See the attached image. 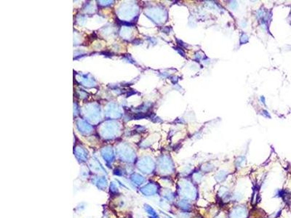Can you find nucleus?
<instances>
[{
  "label": "nucleus",
  "mask_w": 291,
  "mask_h": 218,
  "mask_svg": "<svg viewBox=\"0 0 291 218\" xmlns=\"http://www.w3.org/2000/svg\"><path fill=\"white\" fill-rule=\"evenodd\" d=\"M143 209L144 211H146V213L147 214L148 217L149 218H160L159 217V215L155 209L152 206H150L149 204H145L143 205Z\"/></svg>",
  "instance_id": "7"
},
{
  "label": "nucleus",
  "mask_w": 291,
  "mask_h": 218,
  "mask_svg": "<svg viewBox=\"0 0 291 218\" xmlns=\"http://www.w3.org/2000/svg\"><path fill=\"white\" fill-rule=\"evenodd\" d=\"M159 190H160V185L159 184L154 182H150L143 185L140 188V191L143 196H153L157 194H158Z\"/></svg>",
  "instance_id": "2"
},
{
  "label": "nucleus",
  "mask_w": 291,
  "mask_h": 218,
  "mask_svg": "<svg viewBox=\"0 0 291 218\" xmlns=\"http://www.w3.org/2000/svg\"><path fill=\"white\" fill-rule=\"evenodd\" d=\"M248 209L244 206L234 207L229 215V218H247Z\"/></svg>",
  "instance_id": "3"
},
{
  "label": "nucleus",
  "mask_w": 291,
  "mask_h": 218,
  "mask_svg": "<svg viewBox=\"0 0 291 218\" xmlns=\"http://www.w3.org/2000/svg\"><path fill=\"white\" fill-rule=\"evenodd\" d=\"M177 206L183 212H189L192 209V205L190 203V201L185 198H181V200L178 201Z\"/></svg>",
  "instance_id": "4"
},
{
  "label": "nucleus",
  "mask_w": 291,
  "mask_h": 218,
  "mask_svg": "<svg viewBox=\"0 0 291 218\" xmlns=\"http://www.w3.org/2000/svg\"><path fill=\"white\" fill-rule=\"evenodd\" d=\"M179 190L181 196H183V198L190 201L194 200L197 197V190L194 183H192L189 180H183Z\"/></svg>",
  "instance_id": "1"
},
{
  "label": "nucleus",
  "mask_w": 291,
  "mask_h": 218,
  "mask_svg": "<svg viewBox=\"0 0 291 218\" xmlns=\"http://www.w3.org/2000/svg\"><path fill=\"white\" fill-rule=\"evenodd\" d=\"M163 197H164V198L166 199L167 202H173L175 198L174 194H173V193L170 190H166V191H164Z\"/></svg>",
  "instance_id": "8"
},
{
  "label": "nucleus",
  "mask_w": 291,
  "mask_h": 218,
  "mask_svg": "<svg viewBox=\"0 0 291 218\" xmlns=\"http://www.w3.org/2000/svg\"><path fill=\"white\" fill-rule=\"evenodd\" d=\"M110 192L112 194H117L119 192V188L117 187V185L114 182H112L110 184Z\"/></svg>",
  "instance_id": "10"
},
{
  "label": "nucleus",
  "mask_w": 291,
  "mask_h": 218,
  "mask_svg": "<svg viewBox=\"0 0 291 218\" xmlns=\"http://www.w3.org/2000/svg\"><path fill=\"white\" fill-rule=\"evenodd\" d=\"M167 218H173V217H167Z\"/></svg>",
  "instance_id": "11"
},
{
  "label": "nucleus",
  "mask_w": 291,
  "mask_h": 218,
  "mask_svg": "<svg viewBox=\"0 0 291 218\" xmlns=\"http://www.w3.org/2000/svg\"><path fill=\"white\" fill-rule=\"evenodd\" d=\"M130 179L132 183L136 186H141L143 185L146 181V178L139 173H133L130 176Z\"/></svg>",
  "instance_id": "6"
},
{
  "label": "nucleus",
  "mask_w": 291,
  "mask_h": 218,
  "mask_svg": "<svg viewBox=\"0 0 291 218\" xmlns=\"http://www.w3.org/2000/svg\"><path fill=\"white\" fill-rule=\"evenodd\" d=\"M215 179L216 180V181L220 182V183L224 181V180L227 179V173L223 172V171H221V172H219L218 175H216Z\"/></svg>",
  "instance_id": "9"
},
{
  "label": "nucleus",
  "mask_w": 291,
  "mask_h": 218,
  "mask_svg": "<svg viewBox=\"0 0 291 218\" xmlns=\"http://www.w3.org/2000/svg\"><path fill=\"white\" fill-rule=\"evenodd\" d=\"M93 183L98 189L100 190H106L108 186L107 179L105 177H98L94 178Z\"/></svg>",
  "instance_id": "5"
}]
</instances>
